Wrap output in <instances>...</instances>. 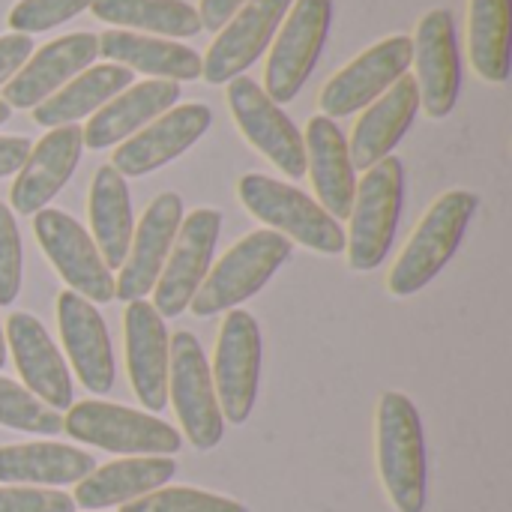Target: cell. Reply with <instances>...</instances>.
Wrapping results in <instances>:
<instances>
[{
  "mask_svg": "<svg viewBox=\"0 0 512 512\" xmlns=\"http://www.w3.org/2000/svg\"><path fill=\"white\" fill-rule=\"evenodd\" d=\"M99 57L96 33H66L60 39L45 42L39 51L27 57V63L3 84V102L15 111H33L48 96H54L63 84H69L78 72H84Z\"/></svg>",
  "mask_w": 512,
  "mask_h": 512,
  "instance_id": "18",
  "label": "cell"
},
{
  "mask_svg": "<svg viewBox=\"0 0 512 512\" xmlns=\"http://www.w3.org/2000/svg\"><path fill=\"white\" fill-rule=\"evenodd\" d=\"M120 512H249L240 501L192 489V486H162L138 501L123 504Z\"/></svg>",
  "mask_w": 512,
  "mask_h": 512,
  "instance_id": "34",
  "label": "cell"
},
{
  "mask_svg": "<svg viewBox=\"0 0 512 512\" xmlns=\"http://www.w3.org/2000/svg\"><path fill=\"white\" fill-rule=\"evenodd\" d=\"M93 0H18L9 9V30L12 33H45L57 24H66L69 18L90 9Z\"/></svg>",
  "mask_w": 512,
  "mask_h": 512,
  "instance_id": "35",
  "label": "cell"
},
{
  "mask_svg": "<svg viewBox=\"0 0 512 512\" xmlns=\"http://www.w3.org/2000/svg\"><path fill=\"white\" fill-rule=\"evenodd\" d=\"M219 231H222V213L213 207H198L189 216H183L168 261L153 288V309L162 318H177L189 309L204 276L210 273Z\"/></svg>",
  "mask_w": 512,
  "mask_h": 512,
  "instance_id": "12",
  "label": "cell"
},
{
  "mask_svg": "<svg viewBox=\"0 0 512 512\" xmlns=\"http://www.w3.org/2000/svg\"><path fill=\"white\" fill-rule=\"evenodd\" d=\"M177 474L171 456H126L111 465L93 468L81 483H75L72 501L81 510H108L138 501L162 489Z\"/></svg>",
  "mask_w": 512,
  "mask_h": 512,
  "instance_id": "26",
  "label": "cell"
},
{
  "mask_svg": "<svg viewBox=\"0 0 512 512\" xmlns=\"http://www.w3.org/2000/svg\"><path fill=\"white\" fill-rule=\"evenodd\" d=\"M417 111H420V93L414 75H402L387 93H381L372 105H366L348 141L354 171L357 168L369 171L381 159L393 156V147L411 129Z\"/></svg>",
  "mask_w": 512,
  "mask_h": 512,
  "instance_id": "23",
  "label": "cell"
},
{
  "mask_svg": "<svg viewBox=\"0 0 512 512\" xmlns=\"http://www.w3.org/2000/svg\"><path fill=\"white\" fill-rule=\"evenodd\" d=\"M21 291V234L12 210L0 204V306H12Z\"/></svg>",
  "mask_w": 512,
  "mask_h": 512,
  "instance_id": "36",
  "label": "cell"
},
{
  "mask_svg": "<svg viewBox=\"0 0 512 512\" xmlns=\"http://www.w3.org/2000/svg\"><path fill=\"white\" fill-rule=\"evenodd\" d=\"M0 512H75V501L57 489L0 486Z\"/></svg>",
  "mask_w": 512,
  "mask_h": 512,
  "instance_id": "37",
  "label": "cell"
},
{
  "mask_svg": "<svg viewBox=\"0 0 512 512\" xmlns=\"http://www.w3.org/2000/svg\"><path fill=\"white\" fill-rule=\"evenodd\" d=\"M177 99H180V84L177 81L150 78V81L129 84L126 90H120L114 99H108L87 120V126L81 129L84 147L105 150V147L123 144L138 129H144L147 123H153L159 114H165L168 108H174Z\"/></svg>",
  "mask_w": 512,
  "mask_h": 512,
  "instance_id": "24",
  "label": "cell"
},
{
  "mask_svg": "<svg viewBox=\"0 0 512 512\" xmlns=\"http://www.w3.org/2000/svg\"><path fill=\"white\" fill-rule=\"evenodd\" d=\"M213 123V111L201 102L174 105L165 114H159L153 123L138 129L132 138H126L114 156L111 168L120 177H144L150 171L165 168L177 156H183Z\"/></svg>",
  "mask_w": 512,
  "mask_h": 512,
  "instance_id": "16",
  "label": "cell"
},
{
  "mask_svg": "<svg viewBox=\"0 0 512 512\" xmlns=\"http://www.w3.org/2000/svg\"><path fill=\"white\" fill-rule=\"evenodd\" d=\"M87 216H90L93 243L105 267L120 270L129 255L135 219H132V198H129L126 177H120L111 165H102L90 183Z\"/></svg>",
  "mask_w": 512,
  "mask_h": 512,
  "instance_id": "29",
  "label": "cell"
},
{
  "mask_svg": "<svg viewBox=\"0 0 512 512\" xmlns=\"http://www.w3.org/2000/svg\"><path fill=\"white\" fill-rule=\"evenodd\" d=\"M414 60L411 36L396 33L363 54H357L345 69H339L321 90V114L324 117H348L372 105L381 93H387L402 75H408Z\"/></svg>",
  "mask_w": 512,
  "mask_h": 512,
  "instance_id": "13",
  "label": "cell"
},
{
  "mask_svg": "<svg viewBox=\"0 0 512 512\" xmlns=\"http://www.w3.org/2000/svg\"><path fill=\"white\" fill-rule=\"evenodd\" d=\"M378 474L399 512L426 510V441L417 405L405 393H384L375 411Z\"/></svg>",
  "mask_w": 512,
  "mask_h": 512,
  "instance_id": "1",
  "label": "cell"
},
{
  "mask_svg": "<svg viewBox=\"0 0 512 512\" xmlns=\"http://www.w3.org/2000/svg\"><path fill=\"white\" fill-rule=\"evenodd\" d=\"M0 426L27 435H60L63 417L42 405L24 384L0 378Z\"/></svg>",
  "mask_w": 512,
  "mask_h": 512,
  "instance_id": "33",
  "label": "cell"
},
{
  "mask_svg": "<svg viewBox=\"0 0 512 512\" xmlns=\"http://www.w3.org/2000/svg\"><path fill=\"white\" fill-rule=\"evenodd\" d=\"M57 327L81 387L93 396H105L114 387L117 369L111 336L99 309L75 291H63L57 297Z\"/></svg>",
  "mask_w": 512,
  "mask_h": 512,
  "instance_id": "20",
  "label": "cell"
},
{
  "mask_svg": "<svg viewBox=\"0 0 512 512\" xmlns=\"http://www.w3.org/2000/svg\"><path fill=\"white\" fill-rule=\"evenodd\" d=\"M63 432L72 441L117 456H174L183 444L180 432L156 414L99 399L72 402L63 417Z\"/></svg>",
  "mask_w": 512,
  "mask_h": 512,
  "instance_id": "5",
  "label": "cell"
},
{
  "mask_svg": "<svg viewBox=\"0 0 512 512\" xmlns=\"http://www.w3.org/2000/svg\"><path fill=\"white\" fill-rule=\"evenodd\" d=\"M33 54V39L27 33H3L0 36V87L12 81V75Z\"/></svg>",
  "mask_w": 512,
  "mask_h": 512,
  "instance_id": "38",
  "label": "cell"
},
{
  "mask_svg": "<svg viewBox=\"0 0 512 512\" xmlns=\"http://www.w3.org/2000/svg\"><path fill=\"white\" fill-rule=\"evenodd\" d=\"M6 366V336H3V327H0V369Z\"/></svg>",
  "mask_w": 512,
  "mask_h": 512,
  "instance_id": "42",
  "label": "cell"
},
{
  "mask_svg": "<svg viewBox=\"0 0 512 512\" xmlns=\"http://www.w3.org/2000/svg\"><path fill=\"white\" fill-rule=\"evenodd\" d=\"M306 171L312 177V189L321 198V207L339 222L351 216L354 192H357V171L351 165L348 141L336 120L318 114L306 123Z\"/></svg>",
  "mask_w": 512,
  "mask_h": 512,
  "instance_id": "25",
  "label": "cell"
},
{
  "mask_svg": "<svg viewBox=\"0 0 512 512\" xmlns=\"http://www.w3.org/2000/svg\"><path fill=\"white\" fill-rule=\"evenodd\" d=\"M30 141L24 135H0V177L18 174L24 159L30 156Z\"/></svg>",
  "mask_w": 512,
  "mask_h": 512,
  "instance_id": "39",
  "label": "cell"
},
{
  "mask_svg": "<svg viewBox=\"0 0 512 512\" xmlns=\"http://www.w3.org/2000/svg\"><path fill=\"white\" fill-rule=\"evenodd\" d=\"M330 18H333V0H297L285 12L264 66V87H261L276 105L297 99V93L309 81L324 51Z\"/></svg>",
  "mask_w": 512,
  "mask_h": 512,
  "instance_id": "8",
  "label": "cell"
},
{
  "mask_svg": "<svg viewBox=\"0 0 512 512\" xmlns=\"http://www.w3.org/2000/svg\"><path fill=\"white\" fill-rule=\"evenodd\" d=\"M291 258V240L261 228L237 240L222 261L204 276L198 294L192 297L189 309L198 318H213L219 312H231L249 297H255Z\"/></svg>",
  "mask_w": 512,
  "mask_h": 512,
  "instance_id": "4",
  "label": "cell"
},
{
  "mask_svg": "<svg viewBox=\"0 0 512 512\" xmlns=\"http://www.w3.org/2000/svg\"><path fill=\"white\" fill-rule=\"evenodd\" d=\"M9 117H12V108H9V105H6V102L0 99V126H3V123H6Z\"/></svg>",
  "mask_w": 512,
  "mask_h": 512,
  "instance_id": "41",
  "label": "cell"
},
{
  "mask_svg": "<svg viewBox=\"0 0 512 512\" xmlns=\"http://www.w3.org/2000/svg\"><path fill=\"white\" fill-rule=\"evenodd\" d=\"M3 336L24 387L57 414L66 411L72 405V375L42 321L30 312H12Z\"/></svg>",
  "mask_w": 512,
  "mask_h": 512,
  "instance_id": "21",
  "label": "cell"
},
{
  "mask_svg": "<svg viewBox=\"0 0 512 512\" xmlns=\"http://www.w3.org/2000/svg\"><path fill=\"white\" fill-rule=\"evenodd\" d=\"M168 399L186 441L195 450L207 453L219 447L225 435V417L216 399L210 360L189 330H180L168 339Z\"/></svg>",
  "mask_w": 512,
  "mask_h": 512,
  "instance_id": "7",
  "label": "cell"
},
{
  "mask_svg": "<svg viewBox=\"0 0 512 512\" xmlns=\"http://www.w3.org/2000/svg\"><path fill=\"white\" fill-rule=\"evenodd\" d=\"M237 195H240V204L270 231L318 255L345 252L342 225L297 186L264 177V174H243L237 183Z\"/></svg>",
  "mask_w": 512,
  "mask_h": 512,
  "instance_id": "3",
  "label": "cell"
},
{
  "mask_svg": "<svg viewBox=\"0 0 512 512\" xmlns=\"http://www.w3.org/2000/svg\"><path fill=\"white\" fill-rule=\"evenodd\" d=\"M183 198L177 192H162L153 198V204L144 210L138 228L132 231L129 255L120 267V276L114 282V294L123 303L144 300L168 261V252L174 246V237L183 222Z\"/></svg>",
  "mask_w": 512,
  "mask_h": 512,
  "instance_id": "17",
  "label": "cell"
},
{
  "mask_svg": "<svg viewBox=\"0 0 512 512\" xmlns=\"http://www.w3.org/2000/svg\"><path fill=\"white\" fill-rule=\"evenodd\" d=\"M96 468L93 456L54 441L0 447V486H75Z\"/></svg>",
  "mask_w": 512,
  "mask_h": 512,
  "instance_id": "27",
  "label": "cell"
},
{
  "mask_svg": "<svg viewBox=\"0 0 512 512\" xmlns=\"http://www.w3.org/2000/svg\"><path fill=\"white\" fill-rule=\"evenodd\" d=\"M84 135L75 123L48 129L24 159L21 171L15 174V183L9 189V204L21 216H33L45 210V204L69 183L81 162Z\"/></svg>",
  "mask_w": 512,
  "mask_h": 512,
  "instance_id": "22",
  "label": "cell"
},
{
  "mask_svg": "<svg viewBox=\"0 0 512 512\" xmlns=\"http://www.w3.org/2000/svg\"><path fill=\"white\" fill-rule=\"evenodd\" d=\"M210 375L222 417L234 426H243L255 408L261 381V327L249 312L231 309L225 315Z\"/></svg>",
  "mask_w": 512,
  "mask_h": 512,
  "instance_id": "9",
  "label": "cell"
},
{
  "mask_svg": "<svg viewBox=\"0 0 512 512\" xmlns=\"http://www.w3.org/2000/svg\"><path fill=\"white\" fill-rule=\"evenodd\" d=\"M99 54L129 72H141L165 81H195L201 78V54L189 45L162 36H144L132 30H108L99 36Z\"/></svg>",
  "mask_w": 512,
  "mask_h": 512,
  "instance_id": "28",
  "label": "cell"
},
{
  "mask_svg": "<svg viewBox=\"0 0 512 512\" xmlns=\"http://www.w3.org/2000/svg\"><path fill=\"white\" fill-rule=\"evenodd\" d=\"M414 60L417 63V93L420 108L432 120H444L459 99L462 87V63H459V45H456V27L453 15L447 9H429L420 24L417 36H411Z\"/></svg>",
  "mask_w": 512,
  "mask_h": 512,
  "instance_id": "15",
  "label": "cell"
},
{
  "mask_svg": "<svg viewBox=\"0 0 512 512\" xmlns=\"http://www.w3.org/2000/svg\"><path fill=\"white\" fill-rule=\"evenodd\" d=\"M405 198V168L396 156L372 165L357 183L351 204V231L345 240L348 267L357 273L378 270L390 255Z\"/></svg>",
  "mask_w": 512,
  "mask_h": 512,
  "instance_id": "6",
  "label": "cell"
},
{
  "mask_svg": "<svg viewBox=\"0 0 512 512\" xmlns=\"http://www.w3.org/2000/svg\"><path fill=\"white\" fill-rule=\"evenodd\" d=\"M243 3H249V0H201V6H198L201 27H207V30H216V33H219Z\"/></svg>",
  "mask_w": 512,
  "mask_h": 512,
  "instance_id": "40",
  "label": "cell"
},
{
  "mask_svg": "<svg viewBox=\"0 0 512 512\" xmlns=\"http://www.w3.org/2000/svg\"><path fill=\"white\" fill-rule=\"evenodd\" d=\"M90 12L117 30H141L174 42L201 33L198 9L186 0H93Z\"/></svg>",
  "mask_w": 512,
  "mask_h": 512,
  "instance_id": "31",
  "label": "cell"
},
{
  "mask_svg": "<svg viewBox=\"0 0 512 512\" xmlns=\"http://www.w3.org/2000/svg\"><path fill=\"white\" fill-rule=\"evenodd\" d=\"M294 0H249L243 3L231 21L216 33L204 60L201 78L207 84H228L243 75L273 42L285 12Z\"/></svg>",
  "mask_w": 512,
  "mask_h": 512,
  "instance_id": "14",
  "label": "cell"
},
{
  "mask_svg": "<svg viewBox=\"0 0 512 512\" xmlns=\"http://www.w3.org/2000/svg\"><path fill=\"white\" fill-rule=\"evenodd\" d=\"M132 75L135 72H129L126 66H117V63L87 66L69 84H63L54 96H48L42 105H36L33 120L39 126L57 129V126H69L81 117H90L108 99H114L120 90H126L132 84Z\"/></svg>",
  "mask_w": 512,
  "mask_h": 512,
  "instance_id": "30",
  "label": "cell"
},
{
  "mask_svg": "<svg viewBox=\"0 0 512 512\" xmlns=\"http://www.w3.org/2000/svg\"><path fill=\"white\" fill-rule=\"evenodd\" d=\"M512 0H471L468 6V57L474 72L489 84L510 78Z\"/></svg>",
  "mask_w": 512,
  "mask_h": 512,
  "instance_id": "32",
  "label": "cell"
},
{
  "mask_svg": "<svg viewBox=\"0 0 512 512\" xmlns=\"http://www.w3.org/2000/svg\"><path fill=\"white\" fill-rule=\"evenodd\" d=\"M126 336V372L135 399L147 414H159L168 405V330L165 318L147 300L126 303L123 312Z\"/></svg>",
  "mask_w": 512,
  "mask_h": 512,
  "instance_id": "19",
  "label": "cell"
},
{
  "mask_svg": "<svg viewBox=\"0 0 512 512\" xmlns=\"http://www.w3.org/2000/svg\"><path fill=\"white\" fill-rule=\"evenodd\" d=\"M225 96L240 135L285 177L300 180L306 174V144L294 120L261 90L258 81L246 75L228 81Z\"/></svg>",
  "mask_w": 512,
  "mask_h": 512,
  "instance_id": "10",
  "label": "cell"
},
{
  "mask_svg": "<svg viewBox=\"0 0 512 512\" xmlns=\"http://www.w3.org/2000/svg\"><path fill=\"white\" fill-rule=\"evenodd\" d=\"M477 204L480 198L474 192L450 189L426 210L387 276V288L393 297H414L450 264L468 234Z\"/></svg>",
  "mask_w": 512,
  "mask_h": 512,
  "instance_id": "2",
  "label": "cell"
},
{
  "mask_svg": "<svg viewBox=\"0 0 512 512\" xmlns=\"http://www.w3.org/2000/svg\"><path fill=\"white\" fill-rule=\"evenodd\" d=\"M33 234L51 261V267L60 273V279L75 291L78 297L96 303L117 300L114 294V276L105 267L93 237L63 210H39L33 213Z\"/></svg>",
  "mask_w": 512,
  "mask_h": 512,
  "instance_id": "11",
  "label": "cell"
}]
</instances>
